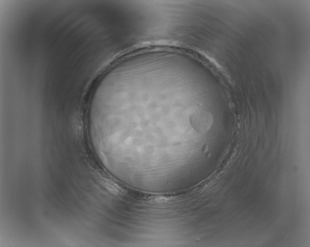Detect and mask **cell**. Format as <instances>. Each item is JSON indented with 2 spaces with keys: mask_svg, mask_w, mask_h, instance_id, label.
<instances>
[{
  "mask_svg": "<svg viewBox=\"0 0 310 247\" xmlns=\"http://www.w3.org/2000/svg\"><path fill=\"white\" fill-rule=\"evenodd\" d=\"M190 120L191 126L195 130L203 132L210 128L212 117L209 113L200 112L192 115Z\"/></svg>",
  "mask_w": 310,
  "mask_h": 247,
  "instance_id": "obj_1",
  "label": "cell"
}]
</instances>
